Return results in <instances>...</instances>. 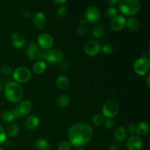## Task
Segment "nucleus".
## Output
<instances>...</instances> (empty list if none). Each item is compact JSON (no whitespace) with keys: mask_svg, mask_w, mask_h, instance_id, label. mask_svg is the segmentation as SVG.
Instances as JSON below:
<instances>
[{"mask_svg":"<svg viewBox=\"0 0 150 150\" xmlns=\"http://www.w3.org/2000/svg\"><path fill=\"white\" fill-rule=\"evenodd\" d=\"M93 136V129L84 122L75 124L69 129L68 139L70 144L76 147L85 146Z\"/></svg>","mask_w":150,"mask_h":150,"instance_id":"nucleus-1","label":"nucleus"},{"mask_svg":"<svg viewBox=\"0 0 150 150\" xmlns=\"http://www.w3.org/2000/svg\"><path fill=\"white\" fill-rule=\"evenodd\" d=\"M23 88L17 82H9L4 86V95L10 102L17 103L23 98Z\"/></svg>","mask_w":150,"mask_h":150,"instance_id":"nucleus-2","label":"nucleus"},{"mask_svg":"<svg viewBox=\"0 0 150 150\" xmlns=\"http://www.w3.org/2000/svg\"><path fill=\"white\" fill-rule=\"evenodd\" d=\"M119 7L125 16H133L140 11L142 3L139 0H121L119 1Z\"/></svg>","mask_w":150,"mask_h":150,"instance_id":"nucleus-3","label":"nucleus"},{"mask_svg":"<svg viewBox=\"0 0 150 150\" xmlns=\"http://www.w3.org/2000/svg\"><path fill=\"white\" fill-rule=\"evenodd\" d=\"M40 58L44 62L52 63V64H58L62 61L64 56H63L62 52L59 50L50 48V49L42 51Z\"/></svg>","mask_w":150,"mask_h":150,"instance_id":"nucleus-4","label":"nucleus"},{"mask_svg":"<svg viewBox=\"0 0 150 150\" xmlns=\"http://www.w3.org/2000/svg\"><path fill=\"white\" fill-rule=\"evenodd\" d=\"M119 111H120V105L118 103L114 100H108L103 105L102 114L104 117L112 119L119 114Z\"/></svg>","mask_w":150,"mask_h":150,"instance_id":"nucleus-5","label":"nucleus"},{"mask_svg":"<svg viewBox=\"0 0 150 150\" xmlns=\"http://www.w3.org/2000/svg\"><path fill=\"white\" fill-rule=\"evenodd\" d=\"M150 60L148 56L144 54L143 57L137 59L133 64V70L138 75L144 76L149 70Z\"/></svg>","mask_w":150,"mask_h":150,"instance_id":"nucleus-6","label":"nucleus"},{"mask_svg":"<svg viewBox=\"0 0 150 150\" xmlns=\"http://www.w3.org/2000/svg\"><path fill=\"white\" fill-rule=\"evenodd\" d=\"M13 79L19 83H26L30 79L31 72L27 67H18L13 70Z\"/></svg>","mask_w":150,"mask_h":150,"instance_id":"nucleus-7","label":"nucleus"},{"mask_svg":"<svg viewBox=\"0 0 150 150\" xmlns=\"http://www.w3.org/2000/svg\"><path fill=\"white\" fill-rule=\"evenodd\" d=\"M32 108V104L29 100H23L19 101L13 111L16 113L17 117H23L29 114Z\"/></svg>","mask_w":150,"mask_h":150,"instance_id":"nucleus-8","label":"nucleus"},{"mask_svg":"<svg viewBox=\"0 0 150 150\" xmlns=\"http://www.w3.org/2000/svg\"><path fill=\"white\" fill-rule=\"evenodd\" d=\"M100 18V12L96 6H90L86 9L84 13V19L86 23H95Z\"/></svg>","mask_w":150,"mask_h":150,"instance_id":"nucleus-9","label":"nucleus"},{"mask_svg":"<svg viewBox=\"0 0 150 150\" xmlns=\"http://www.w3.org/2000/svg\"><path fill=\"white\" fill-rule=\"evenodd\" d=\"M42 50L40 48L38 43L35 42H30L27 45L26 49V53L27 57H29L30 59L32 60H37L39 59L41 57V54H42Z\"/></svg>","mask_w":150,"mask_h":150,"instance_id":"nucleus-10","label":"nucleus"},{"mask_svg":"<svg viewBox=\"0 0 150 150\" xmlns=\"http://www.w3.org/2000/svg\"><path fill=\"white\" fill-rule=\"evenodd\" d=\"M101 50V45L99 42L95 40L87 41L84 45V51L89 56H96Z\"/></svg>","mask_w":150,"mask_h":150,"instance_id":"nucleus-11","label":"nucleus"},{"mask_svg":"<svg viewBox=\"0 0 150 150\" xmlns=\"http://www.w3.org/2000/svg\"><path fill=\"white\" fill-rule=\"evenodd\" d=\"M38 44L40 48L45 50L50 49L54 44V38L50 34L42 33L38 37Z\"/></svg>","mask_w":150,"mask_h":150,"instance_id":"nucleus-12","label":"nucleus"},{"mask_svg":"<svg viewBox=\"0 0 150 150\" xmlns=\"http://www.w3.org/2000/svg\"><path fill=\"white\" fill-rule=\"evenodd\" d=\"M126 18L124 16L117 15L111 21V27L114 31H120L126 26Z\"/></svg>","mask_w":150,"mask_h":150,"instance_id":"nucleus-13","label":"nucleus"},{"mask_svg":"<svg viewBox=\"0 0 150 150\" xmlns=\"http://www.w3.org/2000/svg\"><path fill=\"white\" fill-rule=\"evenodd\" d=\"M126 145L129 150H141L143 146V142L139 136H133L129 138Z\"/></svg>","mask_w":150,"mask_h":150,"instance_id":"nucleus-14","label":"nucleus"},{"mask_svg":"<svg viewBox=\"0 0 150 150\" xmlns=\"http://www.w3.org/2000/svg\"><path fill=\"white\" fill-rule=\"evenodd\" d=\"M46 16L42 12H38V13L34 15L33 18H32L33 25L39 29L45 27V26L46 25Z\"/></svg>","mask_w":150,"mask_h":150,"instance_id":"nucleus-15","label":"nucleus"},{"mask_svg":"<svg viewBox=\"0 0 150 150\" xmlns=\"http://www.w3.org/2000/svg\"><path fill=\"white\" fill-rule=\"evenodd\" d=\"M11 41L13 45L17 48H22L26 43V38L20 32H13L11 36Z\"/></svg>","mask_w":150,"mask_h":150,"instance_id":"nucleus-16","label":"nucleus"},{"mask_svg":"<svg viewBox=\"0 0 150 150\" xmlns=\"http://www.w3.org/2000/svg\"><path fill=\"white\" fill-rule=\"evenodd\" d=\"M40 124V119L36 115H31L25 121V126L29 130H35Z\"/></svg>","mask_w":150,"mask_h":150,"instance_id":"nucleus-17","label":"nucleus"},{"mask_svg":"<svg viewBox=\"0 0 150 150\" xmlns=\"http://www.w3.org/2000/svg\"><path fill=\"white\" fill-rule=\"evenodd\" d=\"M56 85L60 90H67L70 86V80L65 76H59L56 79Z\"/></svg>","mask_w":150,"mask_h":150,"instance_id":"nucleus-18","label":"nucleus"},{"mask_svg":"<svg viewBox=\"0 0 150 150\" xmlns=\"http://www.w3.org/2000/svg\"><path fill=\"white\" fill-rule=\"evenodd\" d=\"M114 137L117 142H122L123 141H125L126 138H127V131H126V129L124 127H122V126L117 127L114 130Z\"/></svg>","mask_w":150,"mask_h":150,"instance_id":"nucleus-19","label":"nucleus"},{"mask_svg":"<svg viewBox=\"0 0 150 150\" xmlns=\"http://www.w3.org/2000/svg\"><path fill=\"white\" fill-rule=\"evenodd\" d=\"M126 25L131 31H139L141 29V23L139 19L136 18H129L126 21Z\"/></svg>","mask_w":150,"mask_h":150,"instance_id":"nucleus-20","label":"nucleus"},{"mask_svg":"<svg viewBox=\"0 0 150 150\" xmlns=\"http://www.w3.org/2000/svg\"><path fill=\"white\" fill-rule=\"evenodd\" d=\"M149 125L146 122H141L136 126V134L140 136H145L149 133Z\"/></svg>","mask_w":150,"mask_h":150,"instance_id":"nucleus-21","label":"nucleus"},{"mask_svg":"<svg viewBox=\"0 0 150 150\" xmlns=\"http://www.w3.org/2000/svg\"><path fill=\"white\" fill-rule=\"evenodd\" d=\"M17 118V116L13 110L6 111L1 114V120L6 122H12Z\"/></svg>","mask_w":150,"mask_h":150,"instance_id":"nucleus-22","label":"nucleus"},{"mask_svg":"<svg viewBox=\"0 0 150 150\" xmlns=\"http://www.w3.org/2000/svg\"><path fill=\"white\" fill-rule=\"evenodd\" d=\"M33 71L35 72L36 74H42L46 70V63L42 60L40 61H38L35 64L33 65Z\"/></svg>","mask_w":150,"mask_h":150,"instance_id":"nucleus-23","label":"nucleus"},{"mask_svg":"<svg viewBox=\"0 0 150 150\" xmlns=\"http://www.w3.org/2000/svg\"><path fill=\"white\" fill-rule=\"evenodd\" d=\"M105 33V29L103 25L101 24H95L93 26L92 29V34L94 38H100L103 36Z\"/></svg>","mask_w":150,"mask_h":150,"instance_id":"nucleus-24","label":"nucleus"},{"mask_svg":"<svg viewBox=\"0 0 150 150\" xmlns=\"http://www.w3.org/2000/svg\"><path fill=\"white\" fill-rule=\"evenodd\" d=\"M55 103L59 108H65L70 103V98L66 95H60L56 99Z\"/></svg>","mask_w":150,"mask_h":150,"instance_id":"nucleus-25","label":"nucleus"},{"mask_svg":"<svg viewBox=\"0 0 150 150\" xmlns=\"http://www.w3.org/2000/svg\"><path fill=\"white\" fill-rule=\"evenodd\" d=\"M35 147L38 150H48L50 148V144L46 139H40L35 142Z\"/></svg>","mask_w":150,"mask_h":150,"instance_id":"nucleus-26","label":"nucleus"},{"mask_svg":"<svg viewBox=\"0 0 150 150\" xmlns=\"http://www.w3.org/2000/svg\"><path fill=\"white\" fill-rule=\"evenodd\" d=\"M18 131L19 128L17 125L11 123V124H10L7 126V131L5 133L6 135H7L9 137H15V136H16L18 135Z\"/></svg>","mask_w":150,"mask_h":150,"instance_id":"nucleus-27","label":"nucleus"},{"mask_svg":"<svg viewBox=\"0 0 150 150\" xmlns=\"http://www.w3.org/2000/svg\"><path fill=\"white\" fill-rule=\"evenodd\" d=\"M105 117L102 114H97L92 117V122L96 126H100L105 122Z\"/></svg>","mask_w":150,"mask_h":150,"instance_id":"nucleus-28","label":"nucleus"},{"mask_svg":"<svg viewBox=\"0 0 150 150\" xmlns=\"http://www.w3.org/2000/svg\"><path fill=\"white\" fill-rule=\"evenodd\" d=\"M67 7H65V6L64 5H62L57 10V11H56V15H57V17L59 18H64V16L67 15Z\"/></svg>","mask_w":150,"mask_h":150,"instance_id":"nucleus-29","label":"nucleus"},{"mask_svg":"<svg viewBox=\"0 0 150 150\" xmlns=\"http://www.w3.org/2000/svg\"><path fill=\"white\" fill-rule=\"evenodd\" d=\"M57 149L58 150H71V144L69 142L63 141L61 143H59Z\"/></svg>","mask_w":150,"mask_h":150,"instance_id":"nucleus-30","label":"nucleus"},{"mask_svg":"<svg viewBox=\"0 0 150 150\" xmlns=\"http://www.w3.org/2000/svg\"><path fill=\"white\" fill-rule=\"evenodd\" d=\"M1 73L4 76H10L12 73H13V70H12L11 67L8 65V64H4L1 68Z\"/></svg>","mask_w":150,"mask_h":150,"instance_id":"nucleus-31","label":"nucleus"},{"mask_svg":"<svg viewBox=\"0 0 150 150\" xmlns=\"http://www.w3.org/2000/svg\"><path fill=\"white\" fill-rule=\"evenodd\" d=\"M101 50H102L104 54H111L114 51V48H113V45H111V44L105 43V45H103V46H101Z\"/></svg>","mask_w":150,"mask_h":150,"instance_id":"nucleus-32","label":"nucleus"},{"mask_svg":"<svg viewBox=\"0 0 150 150\" xmlns=\"http://www.w3.org/2000/svg\"><path fill=\"white\" fill-rule=\"evenodd\" d=\"M106 15L108 18H113L117 15V10L114 7H110L106 10Z\"/></svg>","mask_w":150,"mask_h":150,"instance_id":"nucleus-33","label":"nucleus"},{"mask_svg":"<svg viewBox=\"0 0 150 150\" xmlns=\"http://www.w3.org/2000/svg\"><path fill=\"white\" fill-rule=\"evenodd\" d=\"M88 28L86 25H80L77 29V34L79 36L83 37L85 34L87 33Z\"/></svg>","mask_w":150,"mask_h":150,"instance_id":"nucleus-34","label":"nucleus"},{"mask_svg":"<svg viewBox=\"0 0 150 150\" xmlns=\"http://www.w3.org/2000/svg\"><path fill=\"white\" fill-rule=\"evenodd\" d=\"M6 138H7V135H6L5 130L3 128L2 126L0 125V144L5 142Z\"/></svg>","mask_w":150,"mask_h":150,"instance_id":"nucleus-35","label":"nucleus"},{"mask_svg":"<svg viewBox=\"0 0 150 150\" xmlns=\"http://www.w3.org/2000/svg\"><path fill=\"white\" fill-rule=\"evenodd\" d=\"M105 127L108 129H111L114 127V121L113 119L111 118H108L107 120H105V122H104Z\"/></svg>","mask_w":150,"mask_h":150,"instance_id":"nucleus-36","label":"nucleus"},{"mask_svg":"<svg viewBox=\"0 0 150 150\" xmlns=\"http://www.w3.org/2000/svg\"><path fill=\"white\" fill-rule=\"evenodd\" d=\"M127 131H128V133H130V135H132V136H135V135L136 134V125L133 124V123H131V124L129 125L128 127H127Z\"/></svg>","mask_w":150,"mask_h":150,"instance_id":"nucleus-37","label":"nucleus"},{"mask_svg":"<svg viewBox=\"0 0 150 150\" xmlns=\"http://www.w3.org/2000/svg\"><path fill=\"white\" fill-rule=\"evenodd\" d=\"M21 15L25 18H28L31 17L32 16V13H31V10L29 9H25L23 11L21 12Z\"/></svg>","mask_w":150,"mask_h":150,"instance_id":"nucleus-38","label":"nucleus"},{"mask_svg":"<svg viewBox=\"0 0 150 150\" xmlns=\"http://www.w3.org/2000/svg\"><path fill=\"white\" fill-rule=\"evenodd\" d=\"M108 150H120V146L117 144H112L110 145Z\"/></svg>","mask_w":150,"mask_h":150,"instance_id":"nucleus-39","label":"nucleus"},{"mask_svg":"<svg viewBox=\"0 0 150 150\" xmlns=\"http://www.w3.org/2000/svg\"><path fill=\"white\" fill-rule=\"evenodd\" d=\"M54 2L55 3V4H58V5H63L64 4H65L66 2H67V1L66 0H54Z\"/></svg>","mask_w":150,"mask_h":150,"instance_id":"nucleus-40","label":"nucleus"},{"mask_svg":"<svg viewBox=\"0 0 150 150\" xmlns=\"http://www.w3.org/2000/svg\"><path fill=\"white\" fill-rule=\"evenodd\" d=\"M60 68L63 70V71H67L68 70V66H67V64H62L61 66H60Z\"/></svg>","mask_w":150,"mask_h":150,"instance_id":"nucleus-41","label":"nucleus"},{"mask_svg":"<svg viewBox=\"0 0 150 150\" xmlns=\"http://www.w3.org/2000/svg\"><path fill=\"white\" fill-rule=\"evenodd\" d=\"M108 3L109 4H111V5H114V4L119 3V1L118 0H109V1H108Z\"/></svg>","mask_w":150,"mask_h":150,"instance_id":"nucleus-42","label":"nucleus"},{"mask_svg":"<svg viewBox=\"0 0 150 150\" xmlns=\"http://www.w3.org/2000/svg\"><path fill=\"white\" fill-rule=\"evenodd\" d=\"M149 77H150V75H148L147 77H146V85H147L148 88H149L150 85H149Z\"/></svg>","mask_w":150,"mask_h":150,"instance_id":"nucleus-43","label":"nucleus"},{"mask_svg":"<svg viewBox=\"0 0 150 150\" xmlns=\"http://www.w3.org/2000/svg\"><path fill=\"white\" fill-rule=\"evenodd\" d=\"M86 21L84 18L81 19V20L80 21V25H86Z\"/></svg>","mask_w":150,"mask_h":150,"instance_id":"nucleus-44","label":"nucleus"},{"mask_svg":"<svg viewBox=\"0 0 150 150\" xmlns=\"http://www.w3.org/2000/svg\"><path fill=\"white\" fill-rule=\"evenodd\" d=\"M1 89H2V83L0 81V90H1Z\"/></svg>","mask_w":150,"mask_h":150,"instance_id":"nucleus-45","label":"nucleus"},{"mask_svg":"<svg viewBox=\"0 0 150 150\" xmlns=\"http://www.w3.org/2000/svg\"><path fill=\"white\" fill-rule=\"evenodd\" d=\"M76 150H84V149H76Z\"/></svg>","mask_w":150,"mask_h":150,"instance_id":"nucleus-46","label":"nucleus"},{"mask_svg":"<svg viewBox=\"0 0 150 150\" xmlns=\"http://www.w3.org/2000/svg\"><path fill=\"white\" fill-rule=\"evenodd\" d=\"M0 150H2V149H1V147H0Z\"/></svg>","mask_w":150,"mask_h":150,"instance_id":"nucleus-47","label":"nucleus"}]
</instances>
